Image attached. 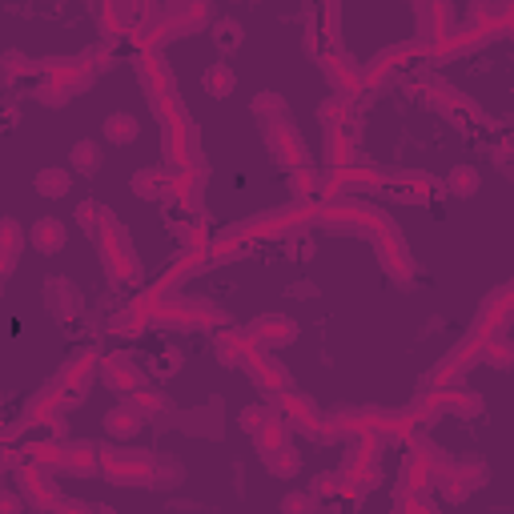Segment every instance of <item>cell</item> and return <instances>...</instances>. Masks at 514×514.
<instances>
[{"label": "cell", "mask_w": 514, "mask_h": 514, "mask_svg": "<svg viewBox=\"0 0 514 514\" xmlns=\"http://www.w3.org/2000/svg\"><path fill=\"white\" fill-rule=\"evenodd\" d=\"M105 133H109V141H113V145H129V141L137 137V117L113 113L109 121H105Z\"/></svg>", "instance_id": "obj_1"}, {"label": "cell", "mask_w": 514, "mask_h": 514, "mask_svg": "<svg viewBox=\"0 0 514 514\" xmlns=\"http://www.w3.org/2000/svg\"><path fill=\"white\" fill-rule=\"evenodd\" d=\"M37 185H40V193H49V197H61L64 189H69V177H64L61 169H49V173L37 177Z\"/></svg>", "instance_id": "obj_3"}, {"label": "cell", "mask_w": 514, "mask_h": 514, "mask_svg": "<svg viewBox=\"0 0 514 514\" xmlns=\"http://www.w3.org/2000/svg\"><path fill=\"white\" fill-rule=\"evenodd\" d=\"M454 185L462 189V197L466 193H470V189H474V169H470V165H462V169H454V177H450Z\"/></svg>", "instance_id": "obj_5"}, {"label": "cell", "mask_w": 514, "mask_h": 514, "mask_svg": "<svg viewBox=\"0 0 514 514\" xmlns=\"http://www.w3.org/2000/svg\"><path fill=\"white\" fill-rule=\"evenodd\" d=\"M205 88H209V93H217V97H226L229 88H233V73H229L226 64L209 69V73H205Z\"/></svg>", "instance_id": "obj_2"}, {"label": "cell", "mask_w": 514, "mask_h": 514, "mask_svg": "<svg viewBox=\"0 0 514 514\" xmlns=\"http://www.w3.org/2000/svg\"><path fill=\"white\" fill-rule=\"evenodd\" d=\"M73 161H76V169H81V173H93V169H97V161H100V153L93 149L88 141H81V145L73 149Z\"/></svg>", "instance_id": "obj_4"}]
</instances>
